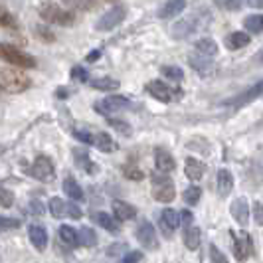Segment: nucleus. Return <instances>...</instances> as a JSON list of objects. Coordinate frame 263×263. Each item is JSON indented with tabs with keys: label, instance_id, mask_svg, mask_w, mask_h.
Wrapping results in <instances>:
<instances>
[{
	"label": "nucleus",
	"instance_id": "10",
	"mask_svg": "<svg viewBox=\"0 0 263 263\" xmlns=\"http://www.w3.org/2000/svg\"><path fill=\"white\" fill-rule=\"evenodd\" d=\"M32 176L42 180V182H52L56 178V169H54V162L48 158V156H38L34 160V167H32Z\"/></svg>",
	"mask_w": 263,
	"mask_h": 263
},
{
	"label": "nucleus",
	"instance_id": "39",
	"mask_svg": "<svg viewBox=\"0 0 263 263\" xmlns=\"http://www.w3.org/2000/svg\"><path fill=\"white\" fill-rule=\"evenodd\" d=\"M251 216H253V222L257 225H263V204L261 202H255L251 208Z\"/></svg>",
	"mask_w": 263,
	"mask_h": 263
},
{
	"label": "nucleus",
	"instance_id": "47",
	"mask_svg": "<svg viewBox=\"0 0 263 263\" xmlns=\"http://www.w3.org/2000/svg\"><path fill=\"white\" fill-rule=\"evenodd\" d=\"M192 212L190 210H182V212H178V220H180V224L182 225H190L192 224Z\"/></svg>",
	"mask_w": 263,
	"mask_h": 263
},
{
	"label": "nucleus",
	"instance_id": "1",
	"mask_svg": "<svg viewBox=\"0 0 263 263\" xmlns=\"http://www.w3.org/2000/svg\"><path fill=\"white\" fill-rule=\"evenodd\" d=\"M150 182H152L150 192H152V198H154L156 202L169 204V202L174 200L176 188H174V182L169 178V172H160V170L152 172V174H150Z\"/></svg>",
	"mask_w": 263,
	"mask_h": 263
},
{
	"label": "nucleus",
	"instance_id": "49",
	"mask_svg": "<svg viewBox=\"0 0 263 263\" xmlns=\"http://www.w3.org/2000/svg\"><path fill=\"white\" fill-rule=\"evenodd\" d=\"M242 6V0H225V8L227 10H238Z\"/></svg>",
	"mask_w": 263,
	"mask_h": 263
},
{
	"label": "nucleus",
	"instance_id": "43",
	"mask_svg": "<svg viewBox=\"0 0 263 263\" xmlns=\"http://www.w3.org/2000/svg\"><path fill=\"white\" fill-rule=\"evenodd\" d=\"M123 251H127V245L125 244H113V245H109V249H107V255L117 257V255H121Z\"/></svg>",
	"mask_w": 263,
	"mask_h": 263
},
{
	"label": "nucleus",
	"instance_id": "46",
	"mask_svg": "<svg viewBox=\"0 0 263 263\" xmlns=\"http://www.w3.org/2000/svg\"><path fill=\"white\" fill-rule=\"evenodd\" d=\"M75 137L81 141V143H87V145H93V135L87 131H75L74 133Z\"/></svg>",
	"mask_w": 263,
	"mask_h": 263
},
{
	"label": "nucleus",
	"instance_id": "44",
	"mask_svg": "<svg viewBox=\"0 0 263 263\" xmlns=\"http://www.w3.org/2000/svg\"><path fill=\"white\" fill-rule=\"evenodd\" d=\"M143 259V253L141 251H127L123 255V261L125 263H135V261H141Z\"/></svg>",
	"mask_w": 263,
	"mask_h": 263
},
{
	"label": "nucleus",
	"instance_id": "48",
	"mask_svg": "<svg viewBox=\"0 0 263 263\" xmlns=\"http://www.w3.org/2000/svg\"><path fill=\"white\" fill-rule=\"evenodd\" d=\"M72 75H74V79H77V81H87V72L83 68H74Z\"/></svg>",
	"mask_w": 263,
	"mask_h": 263
},
{
	"label": "nucleus",
	"instance_id": "17",
	"mask_svg": "<svg viewBox=\"0 0 263 263\" xmlns=\"http://www.w3.org/2000/svg\"><path fill=\"white\" fill-rule=\"evenodd\" d=\"M263 95V79L259 83H255V85H251L247 91H244L242 95H238L236 99H232L227 105L229 107H244L247 103H251V101H255L257 97H261Z\"/></svg>",
	"mask_w": 263,
	"mask_h": 263
},
{
	"label": "nucleus",
	"instance_id": "18",
	"mask_svg": "<svg viewBox=\"0 0 263 263\" xmlns=\"http://www.w3.org/2000/svg\"><path fill=\"white\" fill-rule=\"evenodd\" d=\"M184 172H186V176L192 182H198L204 176V172H206V165L202 160H198V158L188 156L186 162H184Z\"/></svg>",
	"mask_w": 263,
	"mask_h": 263
},
{
	"label": "nucleus",
	"instance_id": "55",
	"mask_svg": "<svg viewBox=\"0 0 263 263\" xmlns=\"http://www.w3.org/2000/svg\"><path fill=\"white\" fill-rule=\"evenodd\" d=\"M0 91H2V89H0Z\"/></svg>",
	"mask_w": 263,
	"mask_h": 263
},
{
	"label": "nucleus",
	"instance_id": "28",
	"mask_svg": "<svg viewBox=\"0 0 263 263\" xmlns=\"http://www.w3.org/2000/svg\"><path fill=\"white\" fill-rule=\"evenodd\" d=\"M249 34H245V32H234V34H229V36L225 38V46L229 48V50H242L245 48L247 44H249Z\"/></svg>",
	"mask_w": 263,
	"mask_h": 263
},
{
	"label": "nucleus",
	"instance_id": "15",
	"mask_svg": "<svg viewBox=\"0 0 263 263\" xmlns=\"http://www.w3.org/2000/svg\"><path fill=\"white\" fill-rule=\"evenodd\" d=\"M229 212H232V218L238 222L240 225H247L249 224V218H251V210H249V204L245 198H236L229 206Z\"/></svg>",
	"mask_w": 263,
	"mask_h": 263
},
{
	"label": "nucleus",
	"instance_id": "12",
	"mask_svg": "<svg viewBox=\"0 0 263 263\" xmlns=\"http://www.w3.org/2000/svg\"><path fill=\"white\" fill-rule=\"evenodd\" d=\"M129 105H131V101H129L127 97H123V95H109V97H105L101 103L95 105V111L103 113V115H109V113L113 111L127 109Z\"/></svg>",
	"mask_w": 263,
	"mask_h": 263
},
{
	"label": "nucleus",
	"instance_id": "24",
	"mask_svg": "<svg viewBox=\"0 0 263 263\" xmlns=\"http://www.w3.org/2000/svg\"><path fill=\"white\" fill-rule=\"evenodd\" d=\"M200 240H202L200 229L194 227V225H186V229H184V234H182V242H184V245H186L190 251H196V249H198Z\"/></svg>",
	"mask_w": 263,
	"mask_h": 263
},
{
	"label": "nucleus",
	"instance_id": "5",
	"mask_svg": "<svg viewBox=\"0 0 263 263\" xmlns=\"http://www.w3.org/2000/svg\"><path fill=\"white\" fill-rule=\"evenodd\" d=\"M147 91H149L154 99L162 101V103H170L172 99H182V89H174V87L167 85V83L160 81V79L149 81V83H147Z\"/></svg>",
	"mask_w": 263,
	"mask_h": 263
},
{
	"label": "nucleus",
	"instance_id": "54",
	"mask_svg": "<svg viewBox=\"0 0 263 263\" xmlns=\"http://www.w3.org/2000/svg\"><path fill=\"white\" fill-rule=\"evenodd\" d=\"M107 2H117V0H107Z\"/></svg>",
	"mask_w": 263,
	"mask_h": 263
},
{
	"label": "nucleus",
	"instance_id": "34",
	"mask_svg": "<svg viewBox=\"0 0 263 263\" xmlns=\"http://www.w3.org/2000/svg\"><path fill=\"white\" fill-rule=\"evenodd\" d=\"M59 240L70 247L77 245V229H74L72 225H61L59 227Z\"/></svg>",
	"mask_w": 263,
	"mask_h": 263
},
{
	"label": "nucleus",
	"instance_id": "29",
	"mask_svg": "<svg viewBox=\"0 0 263 263\" xmlns=\"http://www.w3.org/2000/svg\"><path fill=\"white\" fill-rule=\"evenodd\" d=\"M89 85L93 89H99V91H117L119 89V81L113 79V77H97V79H91Z\"/></svg>",
	"mask_w": 263,
	"mask_h": 263
},
{
	"label": "nucleus",
	"instance_id": "19",
	"mask_svg": "<svg viewBox=\"0 0 263 263\" xmlns=\"http://www.w3.org/2000/svg\"><path fill=\"white\" fill-rule=\"evenodd\" d=\"M154 165H156V170H160V172H172L176 169V162H174L172 154L165 149L154 150Z\"/></svg>",
	"mask_w": 263,
	"mask_h": 263
},
{
	"label": "nucleus",
	"instance_id": "9",
	"mask_svg": "<svg viewBox=\"0 0 263 263\" xmlns=\"http://www.w3.org/2000/svg\"><path fill=\"white\" fill-rule=\"evenodd\" d=\"M137 240H139V244L143 245L145 249H149V251L158 249V236H156L154 225L150 224L149 220H145V222L139 224V227H137Z\"/></svg>",
	"mask_w": 263,
	"mask_h": 263
},
{
	"label": "nucleus",
	"instance_id": "33",
	"mask_svg": "<svg viewBox=\"0 0 263 263\" xmlns=\"http://www.w3.org/2000/svg\"><path fill=\"white\" fill-rule=\"evenodd\" d=\"M68 8L72 10H81V12H87V10H93L97 6V0H61Z\"/></svg>",
	"mask_w": 263,
	"mask_h": 263
},
{
	"label": "nucleus",
	"instance_id": "40",
	"mask_svg": "<svg viewBox=\"0 0 263 263\" xmlns=\"http://www.w3.org/2000/svg\"><path fill=\"white\" fill-rule=\"evenodd\" d=\"M109 125H111L113 129H117L119 133H123V135H129V133H131V127H129L125 121H119V119H109Z\"/></svg>",
	"mask_w": 263,
	"mask_h": 263
},
{
	"label": "nucleus",
	"instance_id": "37",
	"mask_svg": "<svg viewBox=\"0 0 263 263\" xmlns=\"http://www.w3.org/2000/svg\"><path fill=\"white\" fill-rule=\"evenodd\" d=\"M0 26L2 28H8V30H14L18 26V22L12 16V12H8L4 6H0Z\"/></svg>",
	"mask_w": 263,
	"mask_h": 263
},
{
	"label": "nucleus",
	"instance_id": "8",
	"mask_svg": "<svg viewBox=\"0 0 263 263\" xmlns=\"http://www.w3.org/2000/svg\"><path fill=\"white\" fill-rule=\"evenodd\" d=\"M50 212L52 216L61 220V218H72V220H79L83 214H81V208L74 204V202H63L61 198H52L50 200Z\"/></svg>",
	"mask_w": 263,
	"mask_h": 263
},
{
	"label": "nucleus",
	"instance_id": "2",
	"mask_svg": "<svg viewBox=\"0 0 263 263\" xmlns=\"http://www.w3.org/2000/svg\"><path fill=\"white\" fill-rule=\"evenodd\" d=\"M30 77L24 75L18 70H10V68H2L0 70V89L8 91V93H22L30 87Z\"/></svg>",
	"mask_w": 263,
	"mask_h": 263
},
{
	"label": "nucleus",
	"instance_id": "30",
	"mask_svg": "<svg viewBox=\"0 0 263 263\" xmlns=\"http://www.w3.org/2000/svg\"><path fill=\"white\" fill-rule=\"evenodd\" d=\"M63 192H65L72 200H75V202H81V200H83V190H81V186L75 182L74 178H65V180H63Z\"/></svg>",
	"mask_w": 263,
	"mask_h": 263
},
{
	"label": "nucleus",
	"instance_id": "52",
	"mask_svg": "<svg viewBox=\"0 0 263 263\" xmlns=\"http://www.w3.org/2000/svg\"><path fill=\"white\" fill-rule=\"evenodd\" d=\"M99 56H101V52H99V50H97V52H91V54L87 56V61H97V57Z\"/></svg>",
	"mask_w": 263,
	"mask_h": 263
},
{
	"label": "nucleus",
	"instance_id": "16",
	"mask_svg": "<svg viewBox=\"0 0 263 263\" xmlns=\"http://www.w3.org/2000/svg\"><path fill=\"white\" fill-rule=\"evenodd\" d=\"M186 0H167L160 8H158V18L162 20H170L180 16L184 10H186Z\"/></svg>",
	"mask_w": 263,
	"mask_h": 263
},
{
	"label": "nucleus",
	"instance_id": "7",
	"mask_svg": "<svg viewBox=\"0 0 263 263\" xmlns=\"http://www.w3.org/2000/svg\"><path fill=\"white\" fill-rule=\"evenodd\" d=\"M125 16H127V8L121 6V4H117V6H113L111 10H107L101 18L97 20L95 28H97L99 32H109L113 28H117V26L125 20Z\"/></svg>",
	"mask_w": 263,
	"mask_h": 263
},
{
	"label": "nucleus",
	"instance_id": "36",
	"mask_svg": "<svg viewBox=\"0 0 263 263\" xmlns=\"http://www.w3.org/2000/svg\"><path fill=\"white\" fill-rule=\"evenodd\" d=\"M162 75L170 79V81H182L184 79V72L178 68V65H162Z\"/></svg>",
	"mask_w": 263,
	"mask_h": 263
},
{
	"label": "nucleus",
	"instance_id": "38",
	"mask_svg": "<svg viewBox=\"0 0 263 263\" xmlns=\"http://www.w3.org/2000/svg\"><path fill=\"white\" fill-rule=\"evenodd\" d=\"M14 202V194L6 188H0V206L2 208H10Z\"/></svg>",
	"mask_w": 263,
	"mask_h": 263
},
{
	"label": "nucleus",
	"instance_id": "11",
	"mask_svg": "<svg viewBox=\"0 0 263 263\" xmlns=\"http://www.w3.org/2000/svg\"><path fill=\"white\" fill-rule=\"evenodd\" d=\"M196 30H198V18L196 16H186V18L178 20V22L172 24L170 34H172L174 40H184V38L192 36Z\"/></svg>",
	"mask_w": 263,
	"mask_h": 263
},
{
	"label": "nucleus",
	"instance_id": "13",
	"mask_svg": "<svg viewBox=\"0 0 263 263\" xmlns=\"http://www.w3.org/2000/svg\"><path fill=\"white\" fill-rule=\"evenodd\" d=\"M188 63H190V68L194 70V72H198V74L202 75V77H210V75L216 72V65H214V61L210 59V56H204V54H190L188 56Z\"/></svg>",
	"mask_w": 263,
	"mask_h": 263
},
{
	"label": "nucleus",
	"instance_id": "3",
	"mask_svg": "<svg viewBox=\"0 0 263 263\" xmlns=\"http://www.w3.org/2000/svg\"><path fill=\"white\" fill-rule=\"evenodd\" d=\"M40 16L42 20H46L48 24H57V26H72L75 22V14L70 10L59 8L54 2H48L40 8Z\"/></svg>",
	"mask_w": 263,
	"mask_h": 263
},
{
	"label": "nucleus",
	"instance_id": "35",
	"mask_svg": "<svg viewBox=\"0 0 263 263\" xmlns=\"http://www.w3.org/2000/svg\"><path fill=\"white\" fill-rule=\"evenodd\" d=\"M182 198H184V202H186L188 206H196V204L200 202V198H202V188L188 186L186 190H184V194H182Z\"/></svg>",
	"mask_w": 263,
	"mask_h": 263
},
{
	"label": "nucleus",
	"instance_id": "25",
	"mask_svg": "<svg viewBox=\"0 0 263 263\" xmlns=\"http://www.w3.org/2000/svg\"><path fill=\"white\" fill-rule=\"evenodd\" d=\"M194 48H196V52H200V54L210 56V57L218 56V50H220L214 38H200V40H196Z\"/></svg>",
	"mask_w": 263,
	"mask_h": 263
},
{
	"label": "nucleus",
	"instance_id": "31",
	"mask_svg": "<svg viewBox=\"0 0 263 263\" xmlns=\"http://www.w3.org/2000/svg\"><path fill=\"white\" fill-rule=\"evenodd\" d=\"M245 30L249 34H261L263 32V14H251L244 20Z\"/></svg>",
	"mask_w": 263,
	"mask_h": 263
},
{
	"label": "nucleus",
	"instance_id": "20",
	"mask_svg": "<svg viewBox=\"0 0 263 263\" xmlns=\"http://www.w3.org/2000/svg\"><path fill=\"white\" fill-rule=\"evenodd\" d=\"M113 216L119 220V222H127V220H133L137 216V208L123 202V200H115L113 202Z\"/></svg>",
	"mask_w": 263,
	"mask_h": 263
},
{
	"label": "nucleus",
	"instance_id": "22",
	"mask_svg": "<svg viewBox=\"0 0 263 263\" xmlns=\"http://www.w3.org/2000/svg\"><path fill=\"white\" fill-rule=\"evenodd\" d=\"M232 190H234V174L227 169H220L218 170V192H220V196L225 198Z\"/></svg>",
	"mask_w": 263,
	"mask_h": 263
},
{
	"label": "nucleus",
	"instance_id": "50",
	"mask_svg": "<svg viewBox=\"0 0 263 263\" xmlns=\"http://www.w3.org/2000/svg\"><path fill=\"white\" fill-rule=\"evenodd\" d=\"M245 4L249 8H255V10H261L263 8V0H245Z\"/></svg>",
	"mask_w": 263,
	"mask_h": 263
},
{
	"label": "nucleus",
	"instance_id": "41",
	"mask_svg": "<svg viewBox=\"0 0 263 263\" xmlns=\"http://www.w3.org/2000/svg\"><path fill=\"white\" fill-rule=\"evenodd\" d=\"M20 222L16 218H8V216H0V229H8V227H18Z\"/></svg>",
	"mask_w": 263,
	"mask_h": 263
},
{
	"label": "nucleus",
	"instance_id": "4",
	"mask_svg": "<svg viewBox=\"0 0 263 263\" xmlns=\"http://www.w3.org/2000/svg\"><path fill=\"white\" fill-rule=\"evenodd\" d=\"M0 59L16 65V68H24V70H30V68H36V59L22 52L18 48L10 46V44H0Z\"/></svg>",
	"mask_w": 263,
	"mask_h": 263
},
{
	"label": "nucleus",
	"instance_id": "26",
	"mask_svg": "<svg viewBox=\"0 0 263 263\" xmlns=\"http://www.w3.org/2000/svg\"><path fill=\"white\" fill-rule=\"evenodd\" d=\"M93 147H97V149L103 150V152H113V150H117V143L111 139V135L97 133V135H93Z\"/></svg>",
	"mask_w": 263,
	"mask_h": 263
},
{
	"label": "nucleus",
	"instance_id": "21",
	"mask_svg": "<svg viewBox=\"0 0 263 263\" xmlns=\"http://www.w3.org/2000/svg\"><path fill=\"white\" fill-rule=\"evenodd\" d=\"M28 236H30V242L36 247L38 251H44L46 245H48V232L42 227V225H30L28 227Z\"/></svg>",
	"mask_w": 263,
	"mask_h": 263
},
{
	"label": "nucleus",
	"instance_id": "6",
	"mask_svg": "<svg viewBox=\"0 0 263 263\" xmlns=\"http://www.w3.org/2000/svg\"><path fill=\"white\" fill-rule=\"evenodd\" d=\"M229 238H232V244H234V255L238 261H244L247 259L251 253H253V242H251V236L247 232H229Z\"/></svg>",
	"mask_w": 263,
	"mask_h": 263
},
{
	"label": "nucleus",
	"instance_id": "45",
	"mask_svg": "<svg viewBox=\"0 0 263 263\" xmlns=\"http://www.w3.org/2000/svg\"><path fill=\"white\" fill-rule=\"evenodd\" d=\"M125 176H127V178H131V180H143V178H145V174H143L141 170L131 169V167H129V169H125Z\"/></svg>",
	"mask_w": 263,
	"mask_h": 263
},
{
	"label": "nucleus",
	"instance_id": "42",
	"mask_svg": "<svg viewBox=\"0 0 263 263\" xmlns=\"http://www.w3.org/2000/svg\"><path fill=\"white\" fill-rule=\"evenodd\" d=\"M210 259H212V261H220V263L227 261V257H225L224 253H220V249H218L216 245H210Z\"/></svg>",
	"mask_w": 263,
	"mask_h": 263
},
{
	"label": "nucleus",
	"instance_id": "14",
	"mask_svg": "<svg viewBox=\"0 0 263 263\" xmlns=\"http://www.w3.org/2000/svg\"><path fill=\"white\" fill-rule=\"evenodd\" d=\"M158 225H160L162 234H165L167 238H170V236H172V232L180 225L178 212H176V210H172V208H165V210L160 212V216H158Z\"/></svg>",
	"mask_w": 263,
	"mask_h": 263
},
{
	"label": "nucleus",
	"instance_id": "53",
	"mask_svg": "<svg viewBox=\"0 0 263 263\" xmlns=\"http://www.w3.org/2000/svg\"><path fill=\"white\" fill-rule=\"evenodd\" d=\"M30 210H34V212H36V214H40V212H42V206H40V204H38L36 200H34V202H32V204H30Z\"/></svg>",
	"mask_w": 263,
	"mask_h": 263
},
{
	"label": "nucleus",
	"instance_id": "32",
	"mask_svg": "<svg viewBox=\"0 0 263 263\" xmlns=\"http://www.w3.org/2000/svg\"><path fill=\"white\" fill-rule=\"evenodd\" d=\"M77 244L79 245H85V247H93L97 244V236L91 227H81L77 232Z\"/></svg>",
	"mask_w": 263,
	"mask_h": 263
},
{
	"label": "nucleus",
	"instance_id": "23",
	"mask_svg": "<svg viewBox=\"0 0 263 263\" xmlns=\"http://www.w3.org/2000/svg\"><path fill=\"white\" fill-rule=\"evenodd\" d=\"M93 220L101 225L103 229H107V232H119V229H121L119 220H117L115 216H111V214H107V212H97V214H93Z\"/></svg>",
	"mask_w": 263,
	"mask_h": 263
},
{
	"label": "nucleus",
	"instance_id": "27",
	"mask_svg": "<svg viewBox=\"0 0 263 263\" xmlns=\"http://www.w3.org/2000/svg\"><path fill=\"white\" fill-rule=\"evenodd\" d=\"M74 154H75V162H77V167H81V169L85 170V172H89V174H97L99 167H97L93 160L89 158V154H87L85 150H74Z\"/></svg>",
	"mask_w": 263,
	"mask_h": 263
},
{
	"label": "nucleus",
	"instance_id": "51",
	"mask_svg": "<svg viewBox=\"0 0 263 263\" xmlns=\"http://www.w3.org/2000/svg\"><path fill=\"white\" fill-rule=\"evenodd\" d=\"M38 32L46 38V40H54V34H52V32H46V30H44V26H38Z\"/></svg>",
	"mask_w": 263,
	"mask_h": 263
}]
</instances>
